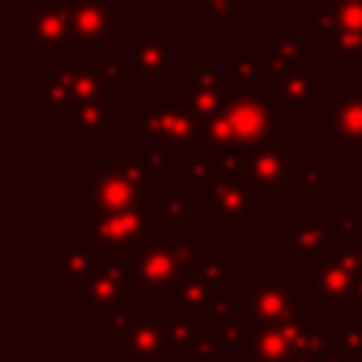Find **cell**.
Wrapping results in <instances>:
<instances>
[{
    "label": "cell",
    "mask_w": 362,
    "mask_h": 362,
    "mask_svg": "<svg viewBox=\"0 0 362 362\" xmlns=\"http://www.w3.org/2000/svg\"><path fill=\"white\" fill-rule=\"evenodd\" d=\"M362 274V248L334 245L327 255L305 261V299L321 308V315H344L353 302V289Z\"/></svg>",
    "instance_id": "obj_2"
},
{
    "label": "cell",
    "mask_w": 362,
    "mask_h": 362,
    "mask_svg": "<svg viewBox=\"0 0 362 362\" xmlns=\"http://www.w3.org/2000/svg\"><path fill=\"white\" fill-rule=\"evenodd\" d=\"M153 187V175L137 163L127 159L121 165L99 172L89 181V200L99 213L108 210H134V206L146 204V191Z\"/></svg>",
    "instance_id": "obj_6"
},
{
    "label": "cell",
    "mask_w": 362,
    "mask_h": 362,
    "mask_svg": "<svg viewBox=\"0 0 362 362\" xmlns=\"http://www.w3.org/2000/svg\"><path fill=\"white\" fill-rule=\"evenodd\" d=\"M251 331H255V318H251L248 305H229L223 315H219V340L226 346H242L251 340Z\"/></svg>",
    "instance_id": "obj_14"
},
{
    "label": "cell",
    "mask_w": 362,
    "mask_h": 362,
    "mask_svg": "<svg viewBox=\"0 0 362 362\" xmlns=\"http://www.w3.org/2000/svg\"><path fill=\"white\" fill-rule=\"evenodd\" d=\"M86 232L93 238V248L112 257H137L150 242H156V216L146 206H134V210H108L93 213L86 223Z\"/></svg>",
    "instance_id": "obj_3"
},
{
    "label": "cell",
    "mask_w": 362,
    "mask_h": 362,
    "mask_svg": "<svg viewBox=\"0 0 362 362\" xmlns=\"http://www.w3.org/2000/svg\"><path fill=\"white\" fill-rule=\"evenodd\" d=\"M257 204H261V197L255 187L235 178L210 185V210L219 216V229H245V223L257 216Z\"/></svg>",
    "instance_id": "obj_9"
},
{
    "label": "cell",
    "mask_w": 362,
    "mask_h": 362,
    "mask_svg": "<svg viewBox=\"0 0 362 362\" xmlns=\"http://www.w3.org/2000/svg\"><path fill=\"white\" fill-rule=\"evenodd\" d=\"M334 248V219H293L289 223V257L315 261Z\"/></svg>",
    "instance_id": "obj_12"
},
{
    "label": "cell",
    "mask_w": 362,
    "mask_h": 362,
    "mask_svg": "<svg viewBox=\"0 0 362 362\" xmlns=\"http://www.w3.org/2000/svg\"><path fill=\"white\" fill-rule=\"evenodd\" d=\"M261 134H264V115H261V108H255V105L235 108L223 127L226 140H257Z\"/></svg>",
    "instance_id": "obj_15"
},
{
    "label": "cell",
    "mask_w": 362,
    "mask_h": 362,
    "mask_svg": "<svg viewBox=\"0 0 362 362\" xmlns=\"http://www.w3.org/2000/svg\"><path fill=\"white\" fill-rule=\"evenodd\" d=\"M248 181L257 191L261 200H286V163H283V153L276 150H261L248 156Z\"/></svg>",
    "instance_id": "obj_11"
},
{
    "label": "cell",
    "mask_w": 362,
    "mask_h": 362,
    "mask_svg": "<svg viewBox=\"0 0 362 362\" xmlns=\"http://www.w3.org/2000/svg\"><path fill=\"white\" fill-rule=\"evenodd\" d=\"M131 289H137L131 257L102 255L99 267H95L93 280L86 286V302L83 305L93 318H112V315L124 312L131 305Z\"/></svg>",
    "instance_id": "obj_7"
},
{
    "label": "cell",
    "mask_w": 362,
    "mask_h": 362,
    "mask_svg": "<svg viewBox=\"0 0 362 362\" xmlns=\"http://www.w3.org/2000/svg\"><path fill=\"white\" fill-rule=\"evenodd\" d=\"M108 327L118 337V359L127 362H165L169 350V318H159L153 305H127L112 315Z\"/></svg>",
    "instance_id": "obj_4"
},
{
    "label": "cell",
    "mask_w": 362,
    "mask_h": 362,
    "mask_svg": "<svg viewBox=\"0 0 362 362\" xmlns=\"http://www.w3.org/2000/svg\"><path fill=\"white\" fill-rule=\"evenodd\" d=\"M296 321H286V325H255L248 340L251 362H293L296 353H299V346H296Z\"/></svg>",
    "instance_id": "obj_10"
},
{
    "label": "cell",
    "mask_w": 362,
    "mask_h": 362,
    "mask_svg": "<svg viewBox=\"0 0 362 362\" xmlns=\"http://www.w3.org/2000/svg\"><path fill=\"white\" fill-rule=\"evenodd\" d=\"M337 337H340V350L346 356L362 359V318H340Z\"/></svg>",
    "instance_id": "obj_16"
},
{
    "label": "cell",
    "mask_w": 362,
    "mask_h": 362,
    "mask_svg": "<svg viewBox=\"0 0 362 362\" xmlns=\"http://www.w3.org/2000/svg\"><path fill=\"white\" fill-rule=\"evenodd\" d=\"M229 289L232 276L226 270V264L216 257V251L204 257L191 274L185 276V283L175 293V315L185 318H219L229 308Z\"/></svg>",
    "instance_id": "obj_5"
},
{
    "label": "cell",
    "mask_w": 362,
    "mask_h": 362,
    "mask_svg": "<svg viewBox=\"0 0 362 362\" xmlns=\"http://www.w3.org/2000/svg\"><path fill=\"white\" fill-rule=\"evenodd\" d=\"M248 312L255 318V325H286V321L299 318V305L305 296H299L289 286L286 276H248Z\"/></svg>",
    "instance_id": "obj_8"
},
{
    "label": "cell",
    "mask_w": 362,
    "mask_h": 362,
    "mask_svg": "<svg viewBox=\"0 0 362 362\" xmlns=\"http://www.w3.org/2000/svg\"><path fill=\"white\" fill-rule=\"evenodd\" d=\"M210 245H200L197 235H159L134 257V283L146 305L159 308L163 302L175 299L185 276L210 255Z\"/></svg>",
    "instance_id": "obj_1"
},
{
    "label": "cell",
    "mask_w": 362,
    "mask_h": 362,
    "mask_svg": "<svg viewBox=\"0 0 362 362\" xmlns=\"http://www.w3.org/2000/svg\"><path fill=\"white\" fill-rule=\"evenodd\" d=\"M102 261L99 248H61V257H57V270H61V283L74 293L76 302H86V286L93 280L95 267Z\"/></svg>",
    "instance_id": "obj_13"
}]
</instances>
